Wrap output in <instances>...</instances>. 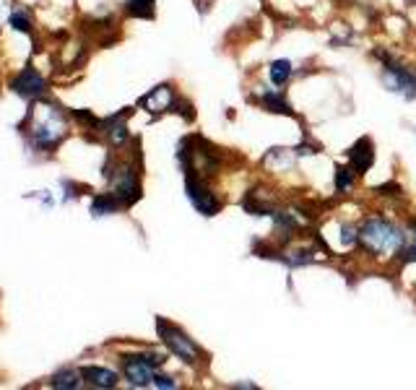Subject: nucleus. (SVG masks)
Instances as JSON below:
<instances>
[{
  "instance_id": "f257e3e1",
  "label": "nucleus",
  "mask_w": 416,
  "mask_h": 390,
  "mask_svg": "<svg viewBox=\"0 0 416 390\" xmlns=\"http://www.w3.org/2000/svg\"><path fill=\"white\" fill-rule=\"evenodd\" d=\"M356 242L369 255L391 257L395 253H401V247L406 244V234L388 219L372 216V219L362 221V227L356 229Z\"/></svg>"
},
{
  "instance_id": "f03ea898",
  "label": "nucleus",
  "mask_w": 416,
  "mask_h": 390,
  "mask_svg": "<svg viewBox=\"0 0 416 390\" xmlns=\"http://www.w3.org/2000/svg\"><path fill=\"white\" fill-rule=\"evenodd\" d=\"M378 58L382 60V84L388 86V91L401 94L404 99L414 102L416 99V73H411L406 65L395 60L388 52H378Z\"/></svg>"
},
{
  "instance_id": "7ed1b4c3",
  "label": "nucleus",
  "mask_w": 416,
  "mask_h": 390,
  "mask_svg": "<svg viewBox=\"0 0 416 390\" xmlns=\"http://www.w3.org/2000/svg\"><path fill=\"white\" fill-rule=\"evenodd\" d=\"M157 330H159L161 341H164V346L170 349L177 359H183L185 365H200V356H203V352L198 349V343L185 333V330H180L177 325H170L167 320H157Z\"/></svg>"
},
{
  "instance_id": "20e7f679",
  "label": "nucleus",
  "mask_w": 416,
  "mask_h": 390,
  "mask_svg": "<svg viewBox=\"0 0 416 390\" xmlns=\"http://www.w3.org/2000/svg\"><path fill=\"white\" fill-rule=\"evenodd\" d=\"M185 190H187V198H190V203L196 206L198 214H203V216H213V214H219L221 200L211 193V187H208L200 177L187 174V177H185Z\"/></svg>"
},
{
  "instance_id": "39448f33",
  "label": "nucleus",
  "mask_w": 416,
  "mask_h": 390,
  "mask_svg": "<svg viewBox=\"0 0 416 390\" xmlns=\"http://www.w3.org/2000/svg\"><path fill=\"white\" fill-rule=\"evenodd\" d=\"M32 138L39 148H55L62 138V115L55 107L47 104V120L45 122H34V130H32Z\"/></svg>"
},
{
  "instance_id": "423d86ee",
  "label": "nucleus",
  "mask_w": 416,
  "mask_h": 390,
  "mask_svg": "<svg viewBox=\"0 0 416 390\" xmlns=\"http://www.w3.org/2000/svg\"><path fill=\"white\" fill-rule=\"evenodd\" d=\"M125 378L133 388H146L154 385V367L146 362L143 354H133V356H125Z\"/></svg>"
},
{
  "instance_id": "0eeeda50",
  "label": "nucleus",
  "mask_w": 416,
  "mask_h": 390,
  "mask_svg": "<svg viewBox=\"0 0 416 390\" xmlns=\"http://www.w3.org/2000/svg\"><path fill=\"white\" fill-rule=\"evenodd\" d=\"M45 78L34 71V68H26V71H21V73L16 76L11 81V89L19 94V97L24 99H37L45 94Z\"/></svg>"
},
{
  "instance_id": "6e6552de",
  "label": "nucleus",
  "mask_w": 416,
  "mask_h": 390,
  "mask_svg": "<svg viewBox=\"0 0 416 390\" xmlns=\"http://www.w3.org/2000/svg\"><path fill=\"white\" fill-rule=\"evenodd\" d=\"M349 164H351V170L356 174H367V170H372V164H375V144H372V138L362 135L354 146L349 148Z\"/></svg>"
},
{
  "instance_id": "1a4fd4ad",
  "label": "nucleus",
  "mask_w": 416,
  "mask_h": 390,
  "mask_svg": "<svg viewBox=\"0 0 416 390\" xmlns=\"http://www.w3.org/2000/svg\"><path fill=\"white\" fill-rule=\"evenodd\" d=\"M115 198H117V203H123V206H130L138 200V195H141V185H138V177H135V172L130 167H123L120 174H117V183H115Z\"/></svg>"
},
{
  "instance_id": "9d476101",
  "label": "nucleus",
  "mask_w": 416,
  "mask_h": 390,
  "mask_svg": "<svg viewBox=\"0 0 416 390\" xmlns=\"http://www.w3.org/2000/svg\"><path fill=\"white\" fill-rule=\"evenodd\" d=\"M141 107H146V112H154V115H159V112H167L172 110V104H174V91H172L170 84H161L157 89H151L146 97L138 102Z\"/></svg>"
},
{
  "instance_id": "9b49d317",
  "label": "nucleus",
  "mask_w": 416,
  "mask_h": 390,
  "mask_svg": "<svg viewBox=\"0 0 416 390\" xmlns=\"http://www.w3.org/2000/svg\"><path fill=\"white\" fill-rule=\"evenodd\" d=\"M81 378L94 388H115L117 385V372H112L107 367H84Z\"/></svg>"
},
{
  "instance_id": "f8f14e48",
  "label": "nucleus",
  "mask_w": 416,
  "mask_h": 390,
  "mask_svg": "<svg viewBox=\"0 0 416 390\" xmlns=\"http://www.w3.org/2000/svg\"><path fill=\"white\" fill-rule=\"evenodd\" d=\"M260 104L268 112H276V115H294L292 104L284 99L281 91H266V94L260 97Z\"/></svg>"
},
{
  "instance_id": "ddd939ff",
  "label": "nucleus",
  "mask_w": 416,
  "mask_h": 390,
  "mask_svg": "<svg viewBox=\"0 0 416 390\" xmlns=\"http://www.w3.org/2000/svg\"><path fill=\"white\" fill-rule=\"evenodd\" d=\"M356 183V172L351 170V164H338L336 167V193H351Z\"/></svg>"
},
{
  "instance_id": "4468645a",
  "label": "nucleus",
  "mask_w": 416,
  "mask_h": 390,
  "mask_svg": "<svg viewBox=\"0 0 416 390\" xmlns=\"http://www.w3.org/2000/svg\"><path fill=\"white\" fill-rule=\"evenodd\" d=\"M49 385L58 390H76L81 388V378H78V372H73V369H62V372H58L55 378L49 380Z\"/></svg>"
},
{
  "instance_id": "2eb2a0df",
  "label": "nucleus",
  "mask_w": 416,
  "mask_h": 390,
  "mask_svg": "<svg viewBox=\"0 0 416 390\" xmlns=\"http://www.w3.org/2000/svg\"><path fill=\"white\" fill-rule=\"evenodd\" d=\"M270 81L273 86H284L292 78V60H273L270 62Z\"/></svg>"
},
{
  "instance_id": "dca6fc26",
  "label": "nucleus",
  "mask_w": 416,
  "mask_h": 390,
  "mask_svg": "<svg viewBox=\"0 0 416 390\" xmlns=\"http://www.w3.org/2000/svg\"><path fill=\"white\" fill-rule=\"evenodd\" d=\"M125 11L135 19H154V0H125Z\"/></svg>"
},
{
  "instance_id": "f3484780",
  "label": "nucleus",
  "mask_w": 416,
  "mask_h": 390,
  "mask_svg": "<svg viewBox=\"0 0 416 390\" xmlns=\"http://www.w3.org/2000/svg\"><path fill=\"white\" fill-rule=\"evenodd\" d=\"M117 208V198L115 195H97L94 200H91V214L94 216H107V214H112Z\"/></svg>"
},
{
  "instance_id": "a211bd4d",
  "label": "nucleus",
  "mask_w": 416,
  "mask_h": 390,
  "mask_svg": "<svg viewBox=\"0 0 416 390\" xmlns=\"http://www.w3.org/2000/svg\"><path fill=\"white\" fill-rule=\"evenodd\" d=\"M401 260L404 263H414L416 260V224H411V242L401 247Z\"/></svg>"
},
{
  "instance_id": "6ab92c4d",
  "label": "nucleus",
  "mask_w": 416,
  "mask_h": 390,
  "mask_svg": "<svg viewBox=\"0 0 416 390\" xmlns=\"http://www.w3.org/2000/svg\"><path fill=\"white\" fill-rule=\"evenodd\" d=\"M11 26L16 32H29V19H24L21 13H13L11 16Z\"/></svg>"
},
{
  "instance_id": "aec40b11",
  "label": "nucleus",
  "mask_w": 416,
  "mask_h": 390,
  "mask_svg": "<svg viewBox=\"0 0 416 390\" xmlns=\"http://www.w3.org/2000/svg\"><path fill=\"white\" fill-rule=\"evenodd\" d=\"M154 385L161 390H170V388H177V382L172 378H167V375H154Z\"/></svg>"
}]
</instances>
